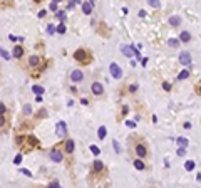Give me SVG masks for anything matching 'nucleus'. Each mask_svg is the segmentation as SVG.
<instances>
[{"label": "nucleus", "instance_id": "a19ab883", "mask_svg": "<svg viewBox=\"0 0 201 188\" xmlns=\"http://www.w3.org/2000/svg\"><path fill=\"white\" fill-rule=\"evenodd\" d=\"M136 89H137V86H136V84H133V86L129 87V91H131V93H134V91H136Z\"/></svg>", "mask_w": 201, "mask_h": 188}, {"label": "nucleus", "instance_id": "f3484780", "mask_svg": "<svg viewBox=\"0 0 201 188\" xmlns=\"http://www.w3.org/2000/svg\"><path fill=\"white\" fill-rule=\"evenodd\" d=\"M189 69H184V71H181L179 74H178V81H183V79H188L189 77Z\"/></svg>", "mask_w": 201, "mask_h": 188}, {"label": "nucleus", "instance_id": "423d86ee", "mask_svg": "<svg viewBox=\"0 0 201 188\" xmlns=\"http://www.w3.org/2000/svg\"><path fill=\"white\" fill-rule=\"evenodd\" d=\"M55 134H57V136H60V138L67 134V126H66V123H64V121L57 123V128H55Z\"/></svg>", "mask_w": 201, "mask_h": 188}, {"label": "nucleus", "instance_id": "20e7f679", "mask_svg": "<svg viewBox=\"0 0 201 188\" xmlns=\"http://www.w3.org/2000/svg\"><path fill=\"white\" fill-rule=\"evenodd\" d=\"M82 79H84V72L80 69H74L72 72H70V81L72 82H80Z\"/></svg>", "mask_w": 201, "mask_h": 188}, {"label": "nucleus", "instance_id": "473e14b6", "mask_svg": "<svg viewBox=\"0 0 201 188\" xmlns=\"http://www.w3.org/2000/svg\"><path fill=\"white\" fill-rule=\"evenodd\" d=\"M0 55H2V57H5V59H8V57H10V55H8V54L3 51V49H0Z\"/></svg>", "mask_w": 201, "mask_h": 188}, {"label": "nucleus", "instance_id": "aec40b11", "mask_svg": "<svg viewBox=\"0 0 201 188\" xmlns=\"http://www.w3.org/2000/svg\"><path fill=\"white\" fill-rule=\"evenodd\" d=\"M168 46H169V47H174V49H176V47L179 46V40H178V39H169V40H168Z\"/></svg>", "mask_w": 201, "mask_h": 188}, {"label": "nucleus", "instance_id": "393cba45", "mask_svg": "<svg viewBox=\"0 0 201 188\" xmlns=\"http://www.w3.org/2000/svg\"><path fill=\"white\" fill-rule=\"evenodd\" d=\"M91 151H92V154H96V156H97V154L100 153V149L97 146H96V145H91Z\"/></svg>", "mask_w": 201, "mask_h": 188}, {"label": "nucleus", "instance_id": "dca6fc26", "mask_svg": "<svg viewBox=\"0 0 201 188\" xmlns=\"http://www.w3.org/2000/svg\"><path fill=\"white\" fill-rule=\"evenodd\" d=\"M176 143H178V146L179 148H186L188 145H189V141H188L186 138H183V136H179V138L176 140Z\"/></svg>", "mask_w": 201, "mask_h": 188}, {"label": "nucleus", "instance_id": "4be33fe9", "mask_svg": "<svg viewBox=\"0 0 201 188\" xmlns=\"http://www.w3.org/2000/svg\"><path fill=\"white\" fill-rule=\"evenodd\" d=\"M32 91L40 96V94H44V87H42V86H32Z\"/></svg>", "mask_w": 201, "mask_h": 188}, {"label": "nucleus", "instance_id": "9d476101", "mask_svg": "<svg viewBox=\"0 0 201 188\" xmlns=\"http://www.w3.org/2000/svg\"><path fill=\"white\" fill-rule=\"evenodd\" d=\"M82 12L86 15H91L92 13V2H84L82 4Z\"/></svg>", "mask_w": 201, "mask_h": 188}, {"label": "nucleus", "instance_id": "a878e982", "mask_svg": "<svg viewBox=\"0 0 201 188\" xmlns=\"http://www.w3.org/2000/svg\"><path fill=\"white\" fill-rule=\"evenodd\" d=\"M7 124V119H5V116L3 114H0V128H3Z\"/></svg>", "mask_w": 201, "mask_h": 188}, {"label": "nucleus", "instance_id": "2f4dec72", "mask_svg": "<svg viewBox=\"0 0 201 188\" xmlns=\"http://www.w3.org/2000/svg\"><path fill=\"white\" fill-rule=\"evenodd\" d=\"M54 32H55V29H54V25H49V27H47V34H50V35H52Z\"/></svg>", "mask_w": 201, "mask_h": 188}, {"label": "nucleus", "instance_id": "9b49d317", "mask_svg": "<svg viewBox=\"0 0 201 188\" xmlns=\"http://www.w3.org/2000/svg\"><path fill=\"white\" fill-rule=\"evenodd\" d=\"M40 64V57L39 55H30L29 57V66L30 67H37Z\"/></svg>", "mask_w": 201, "mask_h": 188}, {"label": "nucleus", "instance_id": "0eeeda50", "mask_svg": "<svg viewBox=\"0 0 201 188\" xmlns=\"http://www.w3.org/2000/svg\"><path fill=\"white\" fill-rule=\"evenodd\" d=\"M136 154H137L139 158H144L147 154V148L144 143H137V145H136Z\"/></svg>", "mask_w": 201, "mask_h": 188}, {"label": "nucleus", "instance_id": "4c0bfd02", "mask_svg": "<svg viewBox=\"0 0 201 188\" xmlns=\"http://www.w3.org/2000/svg\"><path fill=\"white\" fill-rule=\"evenodd\" d=\"M196 93H198V94H200V96H201V81H200V84L196 86Z\"/></svg>", "mask_w": 201, "mask_h": 188}, {"label": "nucleus", "instance_id": "1a4fd4ad", "mask_svg": "<svg viewBox=\"0 0 201 188\" xmlns=\"http://www.w3.org/2000/svg\"><path fill=\"white\" fill-rule=\"evenodd\" d=\"M74 148H75V143H74V140H67L66 143H64V151H66V153H72Z\"/></svg>", "mask_w": 201, "mask_h": 188}, {"label": "nucleus", "instance_id": "a211bd4d", "mask_svg": "<svg viewBox=\"0 0 201 188\" xmlns=\"http://www.w3.org/2000/svg\"><path fill=\"white\" fill-rule=\"evenodd\" d=\"M169 24H171L173 27H178L181 24V19L179 17H171V19H169Z\"/></svg>", "mask_w": 201, "mask_h": 188}, {"label": "nucleus", "instance_id": "f704fd0d", "mask_svg": "<svg viewBox=\"0 0 201 188\" xmlns=\"http://www.w3.org/2000/svg\"><path fill=\"white\" fill-rule=\"evenodd\" d=\"M163 89L169 91V89H171V84H169V82H163Z\"/></svg>", "mask_w": 201, "mask_h": 188}, {"label": "nucleus", "instance_id": "6ab92c4d", "mask_svg": "<svg viewBox=\"0 0 201 188\" xmlns=\"http://www.w3.org/2000/svg\"><path fill=\"white\" fill-rule=\"evenodd\" d=\"M106 131H107L106 126H100V128H99V131H97V136H99L100 140H104V138H106Z\"/></svg>", "mask_w": 201, "mask_h": 188}, {"label": "nucleus", "instance_id": "c9c22d12", "mask_svg": "<svg viewBox=\"0 0 201 188\" xmlns=\"http://www.w3.org/2000/svg\"><path fill=\"white\" fill-rule=\"evenodd\" d=\"M50 10H57V2H52V4H50Z\"/></svg>", "mask_w": 201, "mask_h": 188}, {"label": "nucleus", "instance_id": "39448f33", "mask_svg": "<svg viewBox=\"0 0 201 188\" xmlns=\"http://www.w3.org/2000/svg\"><path fill=\"white\" fill-rule=\"evenodd\" d=\"M179 62H181V66H191V54L181 52L179 54Z\"/></svg>", "mask_w": 201, "mask_h": 188}, {"label": "nucleus", "instance_id": "7ed1b4c3", "mask_svg": "<svg viewBox=\"0 0 201 188\" xmlns=\"http://www.w3.org/2000/svg\"><path fill=\"white\" fill-rule=\"evenodd\" d=\"M49 156H50V160L55 161V163H60V161L64 160V156H62V151H60L59 148H54L52 151L49 153Z\"/></svg>", "mask_w": 201, "mask_h": 188}, {"label": "nucleus", "instance_id": "37998d69", "mask_svg": "<svg viewBox=\"0 0 201 188\" xmlns=\"http://www.w3.org/2000/svg\"><path fill=\"white\" fill-rule=\"evenodd\" d=\"M22 173H25L27 176H30V175H32V173H30V171H29V170H22Z\"/></svg>", "mask_w": 201, "mask_h": 188}, {"label": "nucleus", "instance_id": "72a5a7b5", "mask_svg": "<svg viewBox=\"0 0 201 188\" xmlns=\"http://www.w3.org/2000/svg\"><path fill=\"white\" fill-rule=\"evenodd\" d=\"M112 146L116 148V151H117V153H121V148H119V145H117V141H112Z\"/></svg>", "mask_w": 201, "mask_h": 188}, {"label": "nucleus", "instance_id": "c756f323", "mask_svg": "<svg viewBox=\"0 0 201 188\" xmlns=\"http://www.w3.org/2000/svg\"><path fill=\"white\" fill-rule=\"evenodd\" d=\"M20 161H22V154H17L15 160H13V163H15V165H20Z\"/></svg>", "mask_w": 201, "mask_h": 188}, {"label": "nucleus", "instance_id": "cd10ccee", "mask_svg": "<svg viewBox=\"0 0 201 188\" xmlns=\"http://www.w3.org/2000/svg\"><path fill=\"white\" fill-rule=\"evenodd\" d=\"M57 32H59V34H64V32H66V25H64V24H60V25L57 27Z\"/></svg>", "mask_w": 201, "mask_h": 188}, {"label": "nucleus", "instance_id": "412c9836", "mask_svg": "<svg viewBox=\"0 0 201 188\" xmlns=\"http://www.w3.org/2000/svg\"><path fill=\"white\" fill-rule=\"evenodd\" d=\"M184 168H186V171H193L194 170V161H186V165H184Z\"/></svg>", "mask_w": 201, "mask_h": 188}, {"label": "nucleus", "instance_id": "58836bf2", "mask_svg": "<svg viewBox=\"0 0 201 188\" xmlns=\"http://www.w3.org/2000/svg\"><path fill=\"white\" fill-rule=\"evenodd\" d=\"M45 13H47V10H40L39 12V17L42 19V17H45Z\"/></svg>", "mask_w": 201, "mask_h": 188}, {"label": "nucleus", "instance_id": "79ce46f5", "mask_svg": "<svg viewBox=\"0 0 201 188\" xmlns=\"http://www.w3.org/2000/svg\"><path fill=\"white\" fill-rule=\"evenodd\" d=\"M24 111H25V113H27V114H29V113H30V106H29V104H27V106H25V107H24Z\"/></svg>", "mask_w": 201, "mask_h": 188}, {"label": "nucleus", "instance_id": "a18cd8bd", "mask_svg": "<svg viewBox=\"0 0 201 188\" xmlns=\"http://www.w3.org/2000/svg\"><path fill=\"white\" fill-rule=\"evenodd\" d=\"M52 2H57V4H59V2H62V0H52Z\"/></svg>", "mask_w": 201, "mask_h": 188}, {"label": "nucleus", "instance_id": "c85d7f7f", "mask_svg": "<svg viewBox=\"0 0 201 188\" xmlns=\"http://www.w3.org/2000/svg\"><path fill=\"white\" fill-rule=\"evenodd\" d=\"M55 15H57V19H60V20H66V13H64V12H60V10H59L57 13H55Z\"/></svg>", "mask_w": 201, "mask_h": 188}, {"label": "nucleus", "instance_id": "bb28decb", "mask_svg": "<svg viewBox=\"0 0 201 188\" xmlns=\"http://www.w3.org/2000/svg\"><path fill=\"white\" fill-rule=\"evenodd\" d=\"M7 113V106L3 102H0V114H5Z\"/></svg>", "mask_w": 201, "mask_h": 188}, {"label": "nucleus", "instance_id": "5701e85b", "mask_svg": "<svg viewBox=\"0 0 201 188\" xmlns=\"http://www.w3.org/2000/svg\"><path fill=\"white\" fill-rule=\"evenodd\" d=\"M134 166H136V170H144V163L141 160H134Z\"/></svg>", "mask_w": 201, "mask_h": 188}, {"label": "nucleus", "instance_id": "f257e3e1", "mask_svg": "<svg viewBox=\"0 0 201 188\" xmlns=\"http://www.w3.org/2000/svg\"><path fill=\"white\" fill-rule=\"evenodd\" d=\"M74 59L77 60V62H80V64H89L91 62V54L86 49H77L74 52Z\"/></svg>", "mask_w": 201, "mask_h": 188}, {"label": "nucleus", "instance_id": "7c9ffc66", "mask_svg": "<svg viewBox=\"0 0 201 188\" xmlns=\"http://www.w3.org/2000/svg\"><path fill=\"white\" fill-rule=\"evenodd\" d=\"M178 154H179V156H184V154H186V148H179V149H178Z\"/></svg>", "mask_w": 201, "mask_h": 188}, {"label": "nucleus", "instance_id": "2eb2a0df", "mask_svg": "<svg viewBox=\"0 0 201 188\" xmlns=\"http://www.w3.org/2000/svg\"><path fill=\"white\" fill-rule=\"evenodd\" d=\"M121 51H122V54L126 55V57H133V47H127V46H122L121 47Z\"/></svg>", "mask_w": 201, "mask_h": 188}, {"label": "nucleus", "instance_id": "ddd939ff", "mask_svg": "<svg viewBox=\"0 0 201 188\" xmlns=\"http://www.w3.org/2000/svg\"><path fill=\"white\" fill-rule=\"evenodd\" d=\"M102 170H104L102 161H100V160H96V161H94V173H100Z\"/></svg>", "mask_w": 201, "mask_h": 188}, {"label": "nucleus", "instance_id": "f8f14e48", "mask_svg": "<svg viewBox=\"0 0 201 188\" xmlns=\"http://www.w3.org/2000/svg\"><path fill=\"white\" fill-rule=\"evenodd\" d=\"M179 40H181V42H184V44H186V42H189V40H191V34L188 32V30H183V32H181V35H179Z\"/></svg>", "mask_w": 201, "mask_h": 188}, {"label": "nucleus", "instance_id": "e433bc0d", "mask_svg": "<svg viewBox=\"0 0 201 188\" xmlns=\"http://www.w3.org/2000/svg\"><path fill=\"white\" fill-rule=\"evenodd\" d=\"M126 124H127V128H134L136 126V123H133V121H126Z\"/></svg>", "mask_w": 201, "mask_h": 188}, {"label": "nucleus", "instance_id": "c03bdc74", "mask_svg": "<svg viewBox=\"0 0 201 188\" xmlns=\"http://www.w3.org/2000/svg\"><path fill=\"white\" fill-rule=\"evenodd\" d=\"M34 2H35V4H39V2H42V0H34Z\"/></svg>", "mask_w": 201, "mask_h": 188}, {"label": "nucleus", "instance_id": "4468645a", "mask_svg": "<svg viewBox=\"0 0 201 188\" xmlns=\"http://www.w3.org/2000/svg\"><path fill=\"white\" fill-rule=\"evenodd\" d=\"M12 55L15 57V59H20V57L24 55V49H22L20 46H17L15 49H13V54H12Z\"/></svg>", "mask_w": 201, "mask_h": 188}, {"label": "nucleus", "instance_id": "f03ea898", "mask_svg": "<svg viewBox=\"0 0 201 188\" xmlns=\"http://www.w3.org/2000/svg\"><path fill=\"white\" fill-rule=\"evenodd\" d=\"M109 71H111V76H112L114 79H121V77H122V69H121L116 62H112V64L109 66Z\"/></svg>", "mask_w": 201, "mask_h": 188}, {"label": "nucleus", "instance_id": "ea45409f", "mask_svg": "<svg viewBox=\"0 0 201 188\" xmlns=\"http://www.w3.org/2000/svg\"><path fill=\"white\" fill-rule=\"evenodd\" d=\"M50 187H52V188H57V187H59V181H52V183H50Z\"/></svg>", "mask_w": 201, "mask_h": 188}, {"label": "nucleus", "instance_id": "6e6552de", "mask_svg": "<svg viewBox=\"0 0 201 188\" xmlns=\"http://www.w3.org/2000/svg\"><path fill=\"white\" fill-rule=\"evenodd\" d=\"M91 91H92L94 96H100V94L104 93V86H102L100 82H92V86H91Z\"/></svg>", "mask_w": 201, "mask_h": 188}, {"label": "nucleus", "instance_id": "b1692460", "mask_svg": "<svg viewBox=\"0 0 201 188\" xmlns=\"http://www.w3.org/2000/svg\"><path fill=\"white\" fill-rule=\"evenodd\" d=\"M147 4L154 8H159V0H147Z\"/></svg>", "mask_w": 201, "mask_h": 188}]
</instances>
